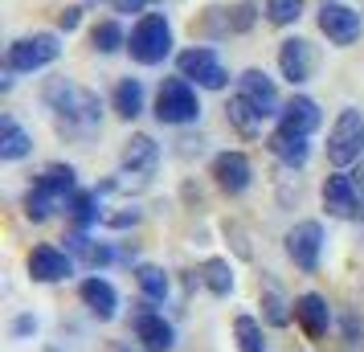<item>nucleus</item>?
Returning a JSON list of instances; mask_svg holds the SVG:
<instances>
[{"mask_svg":"<svg viewBox=\"0 0 364 352\" xmlns=\"http://www.w3.org/2000/svg\"><path fill=\"white\" fill-rule=\"evenodd\" d=\"M225 111H230V123H233L242 135H258V132H262V115H258V111H254V107L242 99V95H233Z\"/></svg>","mask_w":364,"mask_h":352,"instance_id":"23","label":"nucleus"},{"mask_svg":"<svg viewBox=\"0 0 364 352\" xmlns=\"http://www.w3.org/2000/svg\"><path fill=\"white\" fill-rule=\"evenodd\" d=\"M62 29H78V9H66L62 13Z\"/></svg>","mask_w":364,"mask_h":352,"instance_id":"33","label":"nucleus"},{"mask_svg":"<svg viewBox=\"0 0 364 352\" xmlns=\"http://www.w3.org/2000/svg\"><path fill=\"white\" fill-rule=\"evenodd\" d=\"M70 270H74V262L58 246H37L29 254V274H33L37 283H58V279H66Z\"/></svg>","mask_w":364,"mask_h":352,"instance_id":"15","label":"nucleus"},{"mask_svg":"<svg viewBox=\"0 0 364 352\" xmlns=\"http://www.w3.org/2000/svg\"><path fill=\"white\" fill-rule=\"evenodd\" d=\"M29 144H33V139L17 127V119H9V115L0 119V156H4V160H21V156H29Z\"/></svg>","mask_w":364,"mask_h":352,"instance_id":"21","label":"nucleus"},{"mask_svg":"<svg viewBox=\"0 0 364 352\" xmlns=\"http://www.w3.org/2000/svg\"><path fill=\"white\" fill-rule=\"evenodd\" d=\"M352 188H356V201H360V209H364V164L352 172Z\"/></svg>","mask_w":364,"mask_h":352,"instance_id":"32","label":"nucleus"},{"mask_svg":"<svg viewBox=\"0 0 364 352\" xmlns=\"http://www.w3.org/2000/svg\"><path fill=\"white\" fill-rule=\"evenodd\" d=\"M237 95H242V99H246L262 119L282 115V111H279V90H274V82L266 78L262 70H246V74L237 78Z\"/></svg>","mask_w":364,"mask_h":352,"instance_id":"11","label":"nucleus"},{"mask_svg":"<svg viewBox=\"0 0 364 352\" xmlns=\"http://www.w3.org/2000/svg\"><path fill=\"white\" fill-rule=\"evenodd\" d=\"M115 111L123 119H135L144 111V86L135 82V78H123V82L115 86Z\"/></svg>","mask_w":364,"mask_h":352,"instance_id":"24","label":"nucleus"},{"mask_svg":"<svg viewBox=\"0 0 364 352\" xmlns=\"http://www.w3.org/2000/svg\"><path fill=\"white\" fill-rule=\"evenodd\" d=\"M181 78H193V82L205 86V90H221V86L230 82L221 58H217L209 46H193V50L181 53Z\"/></svg>","mask_w":364,"mask_h":352,"instance_id":"7","label":"nucleus"},{"mask_svg":"<svg viewBox=\"0 0 364 352\" xmlns=\"http://www.w3.org/2000/svg\"><path fill=\"white\" fill-rule=\"evenodd\" d=\"M46 102H50L66 123H78V127H95L99 115H102L99 95L86 90V86H78V82H70V78H53V82L46 86Z\"/></svg>","mask_w":364,"mask_h":352,"instance_id":"2","label":"nucleus"},{"mask_svg":"<svg viewBox=\"0 0 364 352\" xmlns=\"http://www.w3.org/2000/svg\"><path fill=\"white\" fill-rule=\"evenodd\" d=\"M266 17L270 25H295L303 17V0H266Z\"/></svg>","mask_w":364,"mask_h":352,"instance_id":"28","label":"nucleus"},{"mask_svg":"<svg viewBox=\"0 0 364 352\" xmlns=\"http://www.w3.org/2000/svg\"><path fill=\"white\" fill-rule=\"evenodd\" d=\"M364 151V119L360 111H340V119H336V127H331L328 135V160L336 168H348L356 164Z\"/></svg>","mask_w":364,"mask_h":352,"instance_id":"5","label":"nucleus"},{"mask_svg":"<svg viewBox=\"0 0 364 352\" xmlns=\"http://www.w3.org/2000/svg\"><path fill=\"white\" fill-rule=\"evenodd\" d=\"M250 176H254V172H250V160L242 156V151H221V156L213 160V181H217L221 193H233V197L246 193Z\"/></svg>","mask_w":364,"mask_h":352,"instance_id":"12","label":"nucleus"},{"mask_svg":"<svg viewBox=\"0 0 364 352\" xmlns=\"http://www.w3.org/2000/svg\"><path fill=\"white\" fill-rule=\"evenodd\" d=\"M33 328H37V324H33V319H29V316H21L17 324H13V332H17V336H25V332H33Z\"/></svg>","mask_w":364,"mask_h":352,"instance_id":"34","label":"nucleus"},{"mask_svg":"<svg viewBox=\"0 0 364 352\" xmlns=\"http://www.w3.org/2000/svg\"><path fill=\"white\" fill-rule=\"evenodd\" d=\"M156 160H160V148H156L151 135H132V139H127V148H123V168L148 176L151 168H156Z\"/></svg>","mask_w":364,"mask_h":352,"instance_id":"19","label":"nucleus"},{"mask_svg":"<svg viewBox=\"0 0 364 352\" xmlns=\"http://www.w3.org/2000/svg\"><path fill=\"white\" fill-rule=\"evenodd\" d=\"M262 307H266V324H274V328H282V324L291 319V311H287V299H282L274 287L262 295Z\"/></svg>","mask_w":364,"mask_h":352,"instance_id":"29","label":"nucleus"},{"mask_svg":"<svg viewBox=\"0 0 364 352\" xmlns=\"http://www.w3.org/2000/svg\"><path fill=\"white\" fill-rule=\"evenodd\" d=\"M90 41H95V50H99V53H115V50H123V46H127V37H123V29H119L115 21H102V25H95Z\"/></svg>","mask_w":364,"mask_h":352,"instance_id":"27","label":"nucleus"},{"mask_svg":"<svg viewBox=\"0 0 364 352\" xmlns=\"http://www.w3.org/2000/svg\"><path fill=\"white\" fill-rule=\"evenodd\" d=\"M135 340H139L148 352H168L172 344H176L172 324H168L160 311H139V316H135Z\"/></svg>","mask_w":364,"mask_h":352,"instance_id":"14","label":"nucleus"},{"mask_svg":"<svg viewBox=\"0 0 364 352\" xmlns=\"http://www.w3.org/2000/svg\"><path fill=\"white\" fill-rule=\"evenodd\" d=\"M58 53H62V46H58V37L53 33L21 37V41L9 46V70H13V74H33V70L50 66Z\"/></svg>","mask_w":364,"mask_h":352,"instance_id":"6","label":"nucleus"},{"mask_svg":"<svg viewBox=\"0 0 364 352\" xmlns=\"http://www.w3.org/2000/svg\"><path fill=\"white\" fill-rule=\"evenodd\" d=\"M279 70H282V78H287L291 86H303V82H307V78L315 74V50H311V41H303V37L282 41Z\"/></svg>","mask_w":364,"mask_h":352,"instance_id":"10","label":"nucleus"},{"mask_svg":"<svg viewBox=\"0 0 364 352\" xmlns=\"http://www.w3.org/2000/svg\"><path fill=\"white\" fill-rule=\"evenodd\" d=\"M82 303L90 307V316H99V319H111L115 316V307H119V295H115V287L107 283V279H86L82 283Z\"/></svg>","mask_w":364,"mask_h":352,"instance_id":"18","label":"nucleus"},{"mask_svg":"<svg viewBox=\"0 0 364 352\" xmlns=\"http://www.w3.org/2000/svg\"><path fill=\"white\" fill-rule=\"evenodd\" d=\"M135 283H139V291L148 299H164L168 295V274L160 267H151V262H144V267L135 270Z\"/></svg>","mask_w":364,"mask_h":352,"instance_id":"26","label":"nucleus"},{"mask_svg":"<svg viewBox=\"0 0 364 352\" xmlns=\"http://www.w3.org/2000/svg\"><path fill=\"white\" fill-rule=\"evenodd\" d=\"M74 218H78V225L99 221V193H78L74 197Z\"/></svg>","mask_w":364,"mask_h":352,"instance_id":"30","label":"nucleus"},{"mask_svg":"<svg viewBox=\"0 0 364 352\" xmlns=\"http://www.w3.org/2000/svg\"><path fill=\"white\" fill-rule=\"evenodd\" d=\"M233 332H237V348L242 352H266L262 348V324L254 316H237L233 319Z\"/></svg>","mask_w":364,"mask_h":352,"instance_id":"25","label":"nucleus"},{"mask_svg":"<svg viewBox=\"0 0 364 352\" xmlns=\"http://www.w3.org/2000/svg\"><path fill=\"white\" fill-rule=\"evenodd\" d=\"M197 115H200V102H197V90L188 86V78L160 82V95H156V119L160 123L184 127V123H197Z\"/></svg>","mask_w":364,"mask_h":352,"instance_id":"4","label":"nucleus"},{"mask_svg":"<svg viewBox=\"0 0 364 352\" xmlns=\"http://www.w3.org/2000/svg\"><path fill=\"white\" fill-rule=\"evenodd\" d=\"M319 250H323V230H319V221H299L295 230L287 234V254L295 258L299 270L319 267Z\"/></svg>","mask_w":364,"mask_h":352,"instance_id":"9","label":"nucleus"},{"mask_svg":"<svg viewBox=\"0 0 364 352\" xmlns=\"http://www.w3.org/2000/svg\"><path fill=\"white\" fill-rule=\"evenodd\" d=\"M148 4H151V0H115V9H119V13H144Z\"/></svg>","mask_w":364,"mask_h":352,"instance_id":"31","label":"nucleus"},{"mask_svg":"<svg viewBox=\"0 0 364 352\" xmlns=\"http://www.w3.org/2000/svg\"><path fill=\"white\" fill-rule=\"evenodd\" d=\"M127 50L139 66H156V62H164L168 53H172V29H168V21L160 13H144L139 25L132 29L127 37Z\"/></svg>","mask_w":364,"mask_h":352,"instance_id":"3","label":"nucleus"},{"mask_svg":"<svg viewBox=\"0 0 364 352\" xmlns=\"http://www.w3.org/2000/svg\"><path fill=\"white\" fill-rule=\"evenodd\" d=\"M315 127H319V107H315L311 99H303V95H295V99L282 107L279 115V132H291V135H311Z\"/></svg>","mask_w":364,"mask_h":352,"instance_id":"16","label":"nucleus"},{"mask_svg":"<svg viewBox=\"0 0 364 352\" xmlns=\"http://www.w3.org/2000/svg\"><path fill=\"white\" fill-rule=\"evenodd\" d=\"M270 151L279 156L282 164L299 168L303 160H307V151H311V144H307V135H291V132H274L270 135Z\"/></svg>","mask_w":364,"mask_h":352,"instance_id":"20","label":"nucleus"},{"mask_svg":"<svg viewBox=\"0 0 364 352\" xmlns=\"http://www.w3.org/2000/svg\"><path fill=\"white\" fill-rule=\"evenodd\" d=\"M295 319L299 328L311 336V340H319V336H328V324H331V311H328V299L323 295H315V291H307V295H299L295 303Z\"/></svg>","mask_w":364,"mask_h":352,"instance_id":"13","label":"nucleus"},{"mask_svg":"<svg viewBox=\"0 0 364 352\" xmlns=\"http://www.w3.org/2000/svg\"><path fill=\"white\" fill-rule=\"evenodd\" d=\"M323 4H336V0H323Z\"/></svg>","mask_w":364,"mask_h":352,"instance_id":"35","label":"nucleus"},{"mask_svg":"<svg viewBox=\"0 0 364 352\" xmlns=\"http://www.w3.org/2000/svg\"><path fill=\"white\" fill-rule=\"evenodd\" d=\"M200 283L209 287L213 295H230V291H233V270H230V262H225V258H209V262L200 267Z\"/></svg>","mask_w":364,"mask_h":352,"instance_id":"22","label":"nucleus"},{"mask_svg":"<svg viewBox=\"0 0 364 352\" xmlns=\"http://www.w3.org/2000/svg\"><path fill=\"white\" fill-rule=\"evenodd\" d=\"M319 29H323V37H328L331 46H352L364 25H360L356 9H348V4H323L319 9Z\"/></svg>","mask_w":364,"mask_h":352,"instance_id":"8","label":"nucleus"},{"mask_svg":"<svg viewBox=\"0 0 364 352\" xmlns=\"http://www.w3.org/2000/svg\"><path fill=\"white\" fill-rule=\"evenodd\" d=\"M323 205H328L331 218H352L360 201H356V188H352V176H328L323 185Z\"/></svg>","mask_w":364,"mask_h":352,"instance_id":"17","label":"nucleus"},{"mask_svg":"<svg viewBox=\"0 0 364 352\" xmlns=\"http://www.w3.org/2000/svg\"><path fill=\"white\" fill-rule=\"evenodd\" d=\"M62 205H74V168L70 164H50L41 176H37V185L29 188L25 213H29L33 221H46L53 209H62Z\"/></svg>","mask_w":364,"mask_h":352,"instance_id":"1","label":"nucleus"}]
</instances>
